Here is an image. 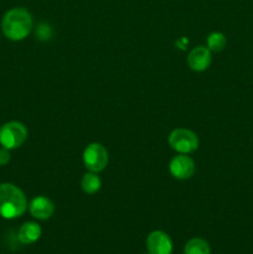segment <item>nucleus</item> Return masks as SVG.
Returning a JSON list of instances; mask_svg holds the SVG:
<instances>
[{
  "instance_id": "1",
  "label": "nucleus",
  "mask_w": 253,
  "mask_h": 254,
  "mask_svg": "<svg viewBox=\"0 0 253 254\" xmlns=\"http://www.w3.org/2000/svg\"><path fill=\"white\" fill-rule=\"evenodd\" d=\"M32 24V15L29 10L25 7H12L2 16V34L11 41H21L30 35Z\"/></svg>"
},
{
  "instance_id": "12",
  "label": "nucleus",
  "mask_w": 253,
  "mask_h": 254,
  "mask_svg": "<svg viewBox=\"0 0 253 254\" xmlns=\"http://www.w3.org/2000/svg\"><path fill=\"white\" fill-rule=\"evenodd\" d=\"M184 254H211L210 245L202 238H192L185 245Z\"/></svg>"
},
{
  "instance_id": "8",
  "label": "nucleus",
  "mask_w": 253,
  "mask_h": 254,
  "mask_svg": "<svg viewBox=\"0 0 253 254\" xmlns=\"http://www.w3.org/2000/svg\"><path fill=\"white\" fill-rule=\"evenodd\" d=\"M212 61L211 51L206 46H197L190 51L188 56V64L192 71L202 72L210 67Z\"/></svg>"
},
{
  "instance_id": "3",
  "label": "nucleus",
  "mask_w": 253,
  "mask_h": 254,
  "mask_svg": "<svg viewBox=\"0 0 253 254\" xmlns=\"http://www.w3.org/2000/svg\"><path fill=\"white\" fill-rule=\"evenodd\" d=\"M27 139V129L16 121L7 122L0 127V145L9 150L20 148Z\"/></svg>"
},
{
  "instance_id": "9",
  "label": "nucleus",
  "mask_w": 253,
  "mask_h": 254,
  "mask_svg": "<svg viewBox=\"0 0 253 254\" xmlns=\"http://www.w3.org/2000/svg\"><path fill=\"white\" fill-rule=\"evenodd\" d=\"M27 207H29V212L32 217L41 221L49 220L55 212V206L52 201L45 196H37V197L32 198Z\"/></svg>"
},
{
  "instance_id": "14",
  "label": "nucleus",
  "mask_w": 253,
  "mask_h": 254,
  "mask_svg": "<svg viewBox=\"0 0 253 254\" xmlns=\"http://www.w3.org/2000/svg\"><path fill=\"white\" fill-rule=\"evenodd\" d=\"M10 161V150L1 146L0 148V166L7 165Z\"/></svg>"
},
{
  "instance_id": "4",
  "label": "nucleus",
  "mask_w": 253,
  "mask_h": 254,
  "mask_svg": "<svg viewBox=\"0 0 253 254\" xmlns=\"http://www.w3.org/2000/svg\"><path fill=\"white\" fill-rule=\"evenodd\" d=\"M169 145L179 154H191L197 150L198 138L190 129L178 128L169 135Z\"/></svg>"
},
{
  "instance_id": "10",
  "label": "nucleus",
  "mask_w": 253,
  "mask_h": 254,
  "mask_svg": "<svg viewBox=\"0 0 253 254\" xmlns=\"http://www.w3.org/2000/svg\"><path fill=\"white\" fill-rule=\"evenodd\" d=\"M42 230L36 222H25L17 232V240L22 245H32L41 237Z\"/></svg>"
},
{
  "instance_id": "7",
  "label": "nucleus",
  "mask_w": 253,
  "mask_h": 254,
  "mask_svg": "<svg viewBox=\"0 0 253 254\" xmlns=\"http://www.w3.org/2000/svg\"><path fill=\"white\" fill-rule=\"evenodd\" d=\"M146 248L150 254H171L173 241L163 231H153L146 238Z\"/></svg>"
},
{
  "instance_id": "2",
  "label": "nucleus",
  "mask_w": 253,
  "mask_h": 254,
  "mask_svg": "<svg viewBox=\"0 0 253 254\" xmlns=\"http://www.w3.org/2000/svg\"><path fill=\"white\" fill-rule=\"evenodd\" d=\"M27 210V200L24 191L10 183L0 184V217L14 220Z\"/></svg>"
},
{
  "instance_id": "5",
  "label": "nucleus",
  "mask_w": 253,
  "mask_h": 254,
  "mask_svg": "<svg viewBox=\"0 0 253 254\" xmlns=\"http://www.w3.org/2000/svg\"><path fill=\"white\" fill-rule=\"evenodd\" d=\"M83 164L92 173H101L108 165V151L99 143L88 144L83 151Z\"/></svg>"
},
{
  "instance_id": "6",
  "label": "nucleus",
  "mask_w": 253,
  "mask_h": 254,
  "mask_svg": "<svg viewBox=\"0 0 253 254\" xmlns=\"http://www.w3.org/2000/svg\"><path fill=\"white\" fill-rule=\"evenodd\" d=\"M170 174L179 180L190 179L195 173V161L188 156V154H179L174 156L169 165Z\"/></svg>"
},
{
  "instance_id": "11",
  "label": "nucleus",
  "mask_w": 253,
  "mask_h": 254,
  "mask_svg": "<svg viewBox=\"0 0 253 254\" xmlns=\"http://www.w3.org/2000/svg\"><path fill=\"white\" fill-rule=\"evenodd\" d=\"M81 186L82 190H83L84 192L92 195V193L98 192L99 189H101L102 186V181L101 179H99V176L97 175V173L89 171V173L84 174L83 178H82Z\"/></svg>"
},
{
  "instance_id": "13",
  "label": "nucleus",
  "mask_w": 253,
  "mask_h": 254,
  "mask_svg": "<svg viewBox=\"0 0 253 254\" xmlns=\"http://www.w3.org/2000/svg\"><path fill=\"white\" fill-rule=\"evenodd\" d=\"M227 45V39L222 32H211L207 37V49L211 52H221Z\"/></svg>"
}]
</instances>
